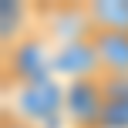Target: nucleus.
Listing matches in <instances>:
<instances>
[{"mask_svg":"<svg viewBox=\"0 0 128 128\" xmlns=\"http://www.w3.org/2000/svg\"><path fill=\"white\" fill-rule=\"evenodd\" d=\"M14 115L34 128H58L64 125V84L58 78L24 84L14 91Z\"/></svg>","mask_w":128,"mask_h":128,"instance_id":"nucleus-2","label":"nucleus"},{"mask_svg":"<svg viewBox=\"0 0 128 128\" xmlns=\"http://www.w3.org/2000/svg\"><path fill=\"white\" fill-rule=\"evenodd\" d=\"M108 111H104V128H128V74L108 78L101 74Z\"/></svg>","mask_w":128,"mask_h":128,"instance_id":"nucleus-8","label":"nucleus"},{"mask_svg":"<svg viewBox=\"0 0 128 128\" xmlns=\"http://www.w3.org/2000/svg\"><path fill=\"white\" fill-rule=\"evenodd\" d=\"M51 74H54V78H68V81L101 74V64H98L94 40L88 37V40H71V44L54 47V58H51Z\"/></svg>","mask_w":128,"mask_h":128,"instance_id":"nucleus-5","label":"nucleus"},{"mask_svg":"<svg viewBox=\"0 0 128 128\" xmlns=\"http://www.w3.org/2000/svg\"><path fill=\"white\" fill-rule=\"evenodd\" d=\"M40 27L44 37L54 44H71V40H88L94 34V24L88 17V4H51L40 10Z\"/></svg>","mask_w":128,"mask_h":128,"instance_id":"nucleus-4","label":"nucleus"},{"mask_svg":"<svg viewBox=\"0 0 128 128\" xmlns=\"http://www.w3.org/2000/svg\"><path fill=\"white\" fill-rule=\"evenodd\" d=\"M91 40H94V51H98L101 74H108V78L128 74V30H94Z\"/></svg>","mask_w":128,"mask_h":128,"instance_id":"nucleus-6","label":"nucleus"},{"mask_svg":"<svg viewBox=\"0 0 128 128\" xmlns=\"http://www.w3.org/2000/svg\"><path fill=\"white\" fill-rule=\"evenodd\" d=\"M104 111H108V98H104L101 74L64 84V125L68 128H104Z\"/></svg>","mask_w":128,"mask_h":128,"instance_id":"nucleus-3","label":"nucleus"},{"mask_svg":"<svg viewBox=\"0 0 128 128\" xmlns=\"http://www.w3.org/2000/svg\"><path fill=\"white\" fill-rule=\"evenodd\" d=\"M88 17L94 30H128V0H91Z\"/></svg>","mask_w":128,"mask_h":128,"instance_id":"nucleus-9","label":"nucleus"},{"mask_svg":"<svg viewBox=\"0 0 128 128\" xmlns=\"http://www.w3.org/2000/svg\"><path fill=\"white\" fill-rule=\"evenodd\" d=\"M30 7L20 4V0H4L0 4V44L14 47L20 37L30 34Z\"/></svg>","mask_w":128,"mask_h":128,"instance_id":"nucleus-7","label":"nucleus"},{"mask_svg":"<svg viewBox=\"0 0 128 128\" xmlns=\"http://www.w3.org/2000/svg\"><path fill=\"white\" fill-rule=\"evenodd\" d=\"M51 58H54V51L47 47V37L40 30H30L14 47H4V88L17 91L24 84L54 78L51 74Z\"/></svg>","mask_w":128,"mask_h":128,"instance_id":"nucleus-1","label":"nucleus"}]
</instances>
